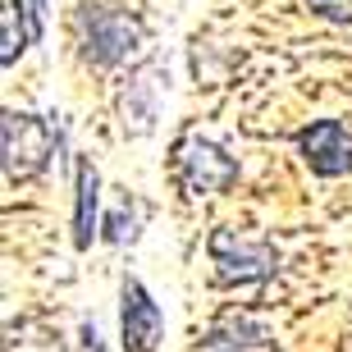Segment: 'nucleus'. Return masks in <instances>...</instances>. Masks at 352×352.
<instances>
[{
    "label": "nucleus",
    "instance_id": "nucleus-11",
    "mask_svg": "<svg viewBox=\"0 0 352 352\" xmlns=\"http://www.w3.org/2000/svg\"><path fill=\"white\" fill-rule=\"evenodd\" d=\"M28 5L23 0H5V14H0V23H5V41H0V65L10 69V65H19V55L28 51V41L32 37H41L37 32V23H28Z\"/></svg>",
    "mask_w": 352,
    "mask_h": 352
},
{
    "label": "nucleus",
    "instance_id": "nucleus-8",
    "mask_svg": "<svg viewBox=\"0 0 352 352\" xmlns=\"http://www.w3.org/2000/svg\"><path fill=\"white\" fill-rule=\"evenodd\" d=\"M206 352H274V329L256 311H224L206 329Z\"/></svg>",
    "mask_w": 352,
    "mask_h": 352
},
{
    "label": "nucleus",
    "instance_id": "nucleus-6",
    "mask_svg": "<svg viewBox=\"0 0 352 352\" xmlns=\"http://www.w3.org/2000/svg\"><path fill=\"white\" fill-rule=\"evenodd\" d=\"M298 151L320 179H339L352 170V133L339 119H316L311 129L298 133Z\"/></svg>",
    "mask_w": 352,
    "mask_h": 352
},
{
    "label": "nucleus",
    "instance_id": "nucleus-4",
    "mask_svg": "<svg viewBox=\"0 0 352 352\" xmlns=\"http://www.w3.org/2000/svg\"><path fill=\"white\" fill-rule=\"evenodd\" d=\"M174 174H179L188 197H215L224 188H234L238 160L210 138H183L174 146Z\"/></svg>",
    "mask_w": 352,
    "mask_h": 352
},
{
    "label": "nucleus",
    "instance_id": "nucleus-10",
    "mask_svg": "<svg viewBox=\"0 0 352 352\" xmlns=\"http://www.w3.org/2000/svg\"><path fill=\"white\" fill-rule=\"evenodd\" d=\"M5 352H69V343L46 316H14L5 325Z\"/></svg>",
    "mask_w": 352,
    "mask_h": 352
},
{
    "label": "nucleus",
    "instance_id": "nucleus-5",
    "mask_svg": "<svg viewBox=\"0 0 352 352\" xmlns=\"http://www.w3.org/2000/svg\"><path fill=\"white\" fill-rule=\"evenodd\" d=\"M160 334H165V316H160L156 298L142 288V279L124 274V284H119V343H124V352H156Z\"/></svg>",
    "mask_w": 352,
    "mask_h": 352
},
{
    "label": "nucleus",
    "instance_id": "nucleus-14",
    "mask_svg": "<svg viewBox=\"0 0 352 352\" xmlns=\"http://www.w3.org/2000/svg\"><path fill=\"white\" fill-rule=\"evenodd\" d=\"M28 10H32V23L41 32V23H46V0H28Z\"/></svg>",
    "mask_w": 352,
    "mask_h": 352
},
{
    "label": "nucleus",
    "instance_id": "nucleus-13",
    "mask_svg": "<svg viewBox=\"0 0 352 352\" xmlns=\"http://www.w3.org/2000/svg\"><path fill=\"white\" fill-rule=\"evenodd\" d=\"M307 10L329 23H352V0H307Z\"/></svg>",
    "mask_w": 352,
    "mask_h": 352
},
{
    "label": "nucleus",
    "instance_id": "nucleus-3",
    "mask_svg": "<svg viewBox=\"0 0 352 352\" xmlns=\"http://www.w3.org/2000/svg\"><path fill=\"white\" fill-rule=\"evenodd\" d=\"M55 146H60V129H51L41 115L5 110V119H0V151H5V174H10L14 183L37 179V174L51 165Z\"/></svg>",
    "mask_w": 352,
    "mask_h": 352
},
{
    "label": "nucleus",
    "instance_id": "nucleus-12",
    "mask_svg": "<svg viewBox=\"0 0 352 352\" xmlns=\"http://www.w3.org/2000/svg\"><path fill=\"white\" fill-rule=\"evenodd\" d=\"M138 210H142V206H138V197L124 192V197H119V206L105 215L101 229H105V238H110L115 248H119V243H133V234H138Z\"/></svg>",
    "mask_w": 352,
    "mask_h": 352
},
{
    "label": "nucleus",
    "instance_id": "nucleus-9",
    "mask_svg": "<svg viewBox=\"0 0 352 352\" xmlns=\"http://www.w3.org/2000/svg\"><path fill=\"white\" fill-rule=\"evenodd\" d=\"M96 234H101V174L87 156H78L74 165V248L87 252Z\"/></svg>",
    "mask_w": 352,
    "mask_h": 352
},
{
    "label": "nucleus",
    "instance_id": "nucleus-1",
    "mask_svg": "<svg viewBox=\"0 0 352 352\" xmlns=\"http://www.w3.org/2000/svg\"><path fill=\"white\" fill-rule=\"evenodd\" d=\"M74 32H78L82 60L96 69L129 65L146 51V23L115 0H82L74 14Z\"/></svg>",
    "mask_w": 352,
    "mask_h": 352
},
{
    "label": "nucleus",
    "instance_id": "nucleus-7",
    "mask_svg": "<svg viewBox=\"0 0 352 352\" xmlns=\"http://www.w3.org/2000/svg\"><path fill=\"white\" fill-rule=\"evenodd\" d=\"M165 82L170 78H165L156 65H142L129 82H124V91H119V119H124V133H133V138L151 133L156 110H160V96H165Z\"/></svg>",
    "mask_w": 352,
    "mask_h": 352
},
{
    "label": "nucleus",
    "instance_id": "nucleus-2",
    "mask_svg": "<svg viewBox=\"0 0 352 352\" xmlns=\"http://www.w3.org/2000/svg\"><path fill=\"white\" fill-rule=\"evenodd\" d=\"M206 256H210V265H215V274H220L224 284H256V279L274 274V265H279V252H274L270 238L234 229V224L210 229Z\"/></svg>",
    "mask_w": 352,
    "mask_h": 352
}]
</instances>
